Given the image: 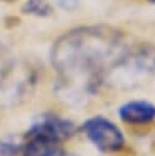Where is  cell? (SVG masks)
Here are the masks:
<instances>
[{
    "instance_id": "cell-6",
    "label": "cell",
    "mask_w": 155,
    "mask_h": 156,
    "mask_svg": "<svg viewBox=\"0 0 155 156\" xmlns=\"http://www.w3.org/2000/svg\"><path fill=\"white\" fill-rule=\"evenodd\" d=\"M27 139V144L22 147V156H65L61 141L43 136Z\"/></svg>"
},
{
    "instance_id": "cell-4",
    "label": "cell",
    "mask_w": 155,
    "mask_h": 156,
    "mask_svg": "<svg viewBox=\"0 0 155 156\" xmlns=\"http://www.w3.org/2000/svg\"><path fill=\"white\" fill-rule=\"evenodd\" d=\"M76 132V126L65 118L46 113L39 116L29 127L26 136H43L62 141L70 139Z\"/></svg>"
},
{
    "instance_id": "cell-5",
    "label": "cell",
    "mask_w": 155,
    "mask_h": 156,
    "mask_svg": "<svg viewBox=\"0 0 155 156\" xmlns=\"http://www.w3.org/2000/svg\"><path fill=\"white\" fill-rule=\"evenodd\" d=\"M120 118L129 124H145L155 119V105L144 101H129L118 108Z\"/></svg>"
},
{
    "instance_id": "cell-1",
    "label": "cell",
    "mask_w": 155,
    "mask_h": 156,
    "mask_svg": "<svg viewBox=\"0 0 155 156\" xmlns=\"http://www.w3.org/2000/svg\"><path fill=\"white\" fill-rule=\"evenodd\" d=\"M126 49L122 34L111 27H79L65 33L51 50L60 89L72 96L95 93Z\"/></svg>"
},
{
    "instance_id": "cell-2",
    "label": "cell",
    "mask_w": 155,
    "mask_h": 156,
    "mask_svg": "<svg viewBox=\"0 0 155 156\" xmlns=\"http://www.w3.org/2000/svg\"><path fill=\"white\" fill-rule=\"evenodd\" d=\"M155 74V45L142 44L126 49L105 77V82L117 88L137 87Z\"/></svg>"
},
{
    "instance_id": "cell-10",
    "label": "cell",
    "mask_w": 155,
    "mask_h": 156,
    "mask_svg": "<svg viewBox=\"0 0 155 156\" xmlns=\"http://www.w3.org/2000/svg\"><path fill=\"white\" fill-rule=\"evenodd\" d=\"M149 2H151V4H155V0H149Z\"/></svg>"
},
{
    "instance_id": "cell-7",
    "label": "cell",
    "mask_w": 155,
    "mask_h": 156,
    "mask_svg": "<svg viewBox=\"0 0 155 156\" xmlns=\"http://www.w3.org/2000/svg\"><path fill=\"white\" fill-rule=\"evenodd\" d=\"M31 82V74L29 73H20L18 71L15 73H10V78H7L1 85H0V95H2L4 100H17L22 96V94L26 91L27 85Z\"/></svg>"
},
{
    "instance_id": "cell-9",
    "label": "cell",
    "mask_w": 155,
    "mask_h": 156,
    "mask_svg": "<svg viewBox=\"0 0 155 156\" xmlns=\"http://www.w3.org/2000/svg\"><path fill=\"white\" fill-rule=\"evenodd\" d=\"M22 151V146L16 144L15 141L2 140L0 141V154L4 156H13L17 152Z\"/></svg>"
},
{
    "instance_id": "cell-3",
    "label": "cell",
    "mask_w": 155,
    "mask_h": 156,
    "mask_svg": "<svg viewBox=\"0 0 155 156\" xmlns=\"http://www.w3.org/2000/svg\"><path fill=\"white\" fill-rule=\"evenodd\" d=\"M82 130L90 143L101 152H116L124 145V136L120 128L107 118L92 117L82 126Z\"/></svg>"
},
{
    "instance_id": "cell-8",
    "label": "cell",
    "mask_w": 155,
    "mask_h": 156,
    "mask_svg": "<svg viewBox=\"0 0 155 156\" xmlns=\"http://www.w3.org/2000/svg\"><path fill=\"white\" fill-rule=\"evenodd\" d=\"M22 11L37 17H48L52 13V7L46 0H27L22 6Z\"/></svg>"
}]
</instances>
